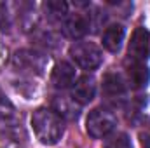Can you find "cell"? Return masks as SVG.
Returning a JSON list of instances; mask_svg holds the SVG:
<instances>
[{
	"instance_id": "obj_1",
	"label": "cell",
	"mask_w": 150,
	"mask_h": 148,
	"mask_svg": "<svg viewBox=\"0 0 150 148\" xmlns=\"http://www.w3.org/2000/svg\"><path fill=\"white\" fill-rule=\"evenodd\" d=\"M32 129L42 145H56L63 132H65V122L56 111L49 108H38L32 115Z\"/></svg>"
},
{
	"instance_id": "obj_2",
	"label": "cell",
	"mask_w": 150,
	"mask_h": 148,
	"mask_svg": "<svg viewBox=\"0 0 150 148\" xmlns=\"http://www.w3.org/2000/svg\"><path fill=\"white\" fill-rule=\"evenodd\" d=\"M70 58L82 70H96L103 63V52L94 42L79 40L70 45Z\"/></svg>"
},
{
	"instance_id": "obj_3",
	"label": "cell",
	"mask_w": 150,
	"mask_h": 148,
	"mask_svg": "<svg viewBox=\"0 0 150 148\" xmlns=\"http://www.w3.org/2000/svg\"><path fill=\"white\" fill-rule=\"evenodd\" d=\"M117 125V117L115 113L107 108H94L89 111L87 118H86V131L91 138L100 140V138H107Z\"/></svg>"
},
{
	"instance_id": "obj_4",
	"label": "cell",
	"mask_w": 150,
	"mask_h": 148,
	"mask_svg": "<svg viewBox=\"0 0 150 148\" xmlns=\"http://www.w3.org/2000/svg\"><path fill=\"white\" fill-rule=\"evenodd\" d=\"M96 14H91L89 11H75L68 12V16L63 21V33L70 38H82L91 30H96Z\"/></svg>"
},
{
	"instance_id": "obj_5",
	"label": "cell",
	"mask_w": 150,
	"mask_h": 148,
	"mask_svg": "<svg viewBox=\"0 0 150 148\" xmlns=\"http://www.w3.org/2000/svg\"><path fill=\"white\" fill-rule=\"evenodd\" d=\"M127 54H129V59L140 61V63H145L150 58V32L147 28L138 26L133 32L129 47H127Z\"/></svg>"
},
{
	"instance_id": "obj_6",
	"label": "cell",
	"mask_w": 150,
	"mask_h": 148,
	"mask_svg": "<svg viewBox=\"0 0 150 148\" xmlns=\"http://www.w3.org/2000/svg\"><path fill=\"white\" fill-rule=\"evenodd\" d=\"M126 82L131 89H145L150 82V70L147 68L145 63L126 59Z\"/></svg>"
},
{
	"instance_id": "obj_7",
	"label": "cell",
	"mask_w": 150,
	"mask_h": 148,
	"mask_svg": "<svg viewBox=\"0 0 150 148\" xmlns=\"http://www.w3.org/2000/svg\"><path fill=\"white\" fill-rule=\"evenodd\" d=\"M96 96V80L91 75H82L77 78V82L72 87V98L82 106L94 99Z\"/></svg>"
},
{
	"instance_id": "obj_8",
	"label": "cell",
	"mask_w": 150,
	"mask_h": 148,
	"mask_svg": "<svg viewBox=\"0 0 150 148\" xmlns=\"http://www.w3.org/2000/svg\"><path fill=\"white\" fill-rule=\"evenodd\" d=\"M51 82L56 89H68L74 87V84L77 82V72L75 66H72L67 61H59L54 65L52 73H51Z\"/></svg>"
},
{
	"instance_id": "obj_9",
	"label": "cell",
	"mask_w": 150,
	"mask_h": 148,
	"mask_svg": "<svg viewBox=\"0 0 150 148\" xmlns=\"http://www.w3.org/2000/svg\"><path fill=\"white\" fill-rule=\"evenodd\" d=\"M127 89H129V85L126 82L124 73L108 72V73L103 77V92L110 99H120L122 96H126Z\"/></svg>"
},
{
	"instance_id": "obj_10",
	"label": "cell",
	"mask_w": 150,
	"mask_h": 148,
	"mask_svg": "<svg viewBox=\"0 0 150 148\" xmlns=\"http://www.w3.org/2000/svg\"><path fill=\"white\" fill-rule=\"evenodd\" d=\"M14 65L19 68L40 73L45 65V58H44V54L35 52V51H19L14 56Z\"/></svg>"
},
{
	"instance_id": "obj_11",
	"label": "cell",
	"mask_w": 150,
	"mask_h": 148,
	"mask_svg": "<svg viewBox=\"0 0 150 148\" xmlns=\"http://www.w3.org/2000/svg\"><path fill=\"white\" fill-rule=\"evenodd\" d=\"M52 111H56L61 118L77 120L80 115V105L70 96H56L52 99Z\"/></svg>"
},
{
	"instance_id": "obj_12",
	"label": "cell",
	"mask_w": 150,
	"mask_h": 148,
	"mask_svg": "<svg viewBox=\"0 0 150 148\" xmlns=\"http://www.w3.org/2000/svg\"><path fill=\"white\" fill-rule=\"evenodd\" d=\"M124 37H126V30L122 25H110L108 28H105V32L101 35V44L107 51L119 52L122 47Z\"/></svg>"
},
{
	"instance_id": "obj_13",
	"label": "cell",
	"mask_w": 150,
	"mask_h": 148,
	"mask_svg": "<svg viewBox=\"0 0 150 148\" xmlns=\"http://www.w3.org/2000/svg\"><path fill=\"white\" fill-rule=\"evenodd\" d=\"M45 11L49 12V16L65 21V18L68 16V4H65V2H47Z\"/></svg>"
},
{
	"instance_id": "obj_14",
	"label": "cell",
	"mask_w": 150,
	"mask_h": 148,
	"mask_svg": "<svg viewBox=\"0 0 150 148\" xmlns=\"http://www.w3.org/2000/svg\"><path fill=\"white\" fill-rule=\"evenodd\" d=\"M103 148H133V143L126 132H119V134H113L112 138H108Z\"/></svg>"
},
{
	"instance_id": "obj_15",
	"label": "cell",
	"mask_w": 150,
	"mask_h": 148,
	"mask_svg": "<svg viewBox=\"0 0 150 148\" xmlns=\"http://www.w3.org/2000/svg\"><path fill=\"white\" fill-rule=\"evenodd\" d=\"M14 115V106L0 87V120H9Z\"/></svg>"
},
{
	"instance_id": "obj_16",
	"label": "cell",
	"mask_w": 150,
	"mask_h": 148,
	"mask_svg": "<svg viewBox=\"0 0 150 148\" xmlns=\"http://www.w3.org/2000/svg\"><path fill=\"white\" fill-rule=\"evenodd\" d=\"M140 138H142V145H143V148H150V131L142 132Z\"/></svg>"
}]
</instances>
